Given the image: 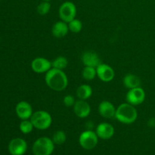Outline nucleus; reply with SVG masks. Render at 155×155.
Here are the masks:
<instances>
[{"label": "nucleus", "mask_w": 155, "mask_h": 155, "mask_svg": "<svg viewBox=\"0 0 155 155\" xmlns=\"http://www.w3.org/2000/svg\"><path fill=\"white\" fill-rule=\"evenodd\" d=\"M27 149V144L21 138L12 139L8 145V151L12 155H23Z\"/></svg>", "instance_id": "obj_10"}, {"label": "nucleus", "mask_w": 155, "mask_h": 155, "mask_svg": "<svg viewBox=\"0 0 155 155\" xmlns=\"http://www.w3.org/2000/svg\"><path fill=\"white\" fill-rule=\"evenodd\" d=\"M31 68L36 74H46L51 68H52L51 61L45 58H36L32 61Z\"/></svg>", "instance_id": "obj_8"}, {"label": "nucleus", "mask_w": 155, "mask_h": 155, "mask_svg": "<svg viewBox=\"0 0 155 155\" xmlns=\"http://www.w3.org/2000/svg\"><path fill=\"white\" fill-rule=\"evenodd\" d=\"M75 102H76L75 98H74V96H72V95H66V96L64 97L63 98V103L66 107H74Z\"/></svg>", "instance_id": "obj_25"}, {"label": "nucleus", "mask_w": 155, "mask_h": 155, "mask_svg": "<svg viewBox=\"0 0 155 155\" xmlns=\"http://www.w3.org/2000/svg\"><path fill=\"white\" fill-rule=\"evenodd\" d=\"M45 81L47 86L56 92H62L68 86V78L62 70L51 68L45 74Z\"/></svg>", "instance_id": "obj_1"}, {"label": "nucleus", "mask_w": 155, "mask_h": 155, "mask_svg": "<svg viewBox=\"0 0 155 155\" xmlns=\"http://www.w3.org/2000/svg\"><path fill=\"white\" fill-rule=\"evenodd\" d=\"M51 139H52L53 142L56 145H62L67 140L66 133L62 130H58V131L54 132Z\"/></svg>", "instance_id": "obj_23"}, {"label": "nucleus", "mask_w": 155, "mask_h": 155, "mask_svg": "<svg viewBox=\"0 0 155 155\" xmlns=\"http://www.w3.org/2000/svg\"><path fill=\"white\" fill-rule=\"evenodd\" d=\"M95 133L98 138L104 139V140H107V139H111L114 135V127L109 123L103 122L97 126Z\"/></svg>", "instance_id": "obj_12"}, {"label": "nucleus", "mask_w": 155, "mask_h": 155, "mask_svg": "<svg viewBox=\"0 0 155 155\" xmlns=\"http://www.w3.org/2000/svg\"><path fill=\"white\" fill-rule=\"evenodd\" d=\"M76 95L80 100H87L92 95V89L89 85L83 84L79 86L76 91Z\"/></svg>", "instance_id": "obj_18"}, {"label": "nucleus", "mask_w": 155, "mask_h": 155, "mask_svg": "<svg viewBox=\"0 0 155 155\" xmlns=\"http://www.w3.org/2000/svg\"><path fill=\"white\" fill-rule=\"evenodd\" d=\"M124 86L129 89H134L141 86V80L138 76L133 74H128L124 77L123 80Z\"/></svg>", "instance_id": "obj_17"}, {"label": "nucleus", "mask_w": 155, "mask_h": 155, "mask_svg": "<svg viewBox=\"0 0 155 155\" xmlns=\"http://www.w3.org/2000/svg\"><path fill=\"white\" fill-rule=\"evenodd\" d=\"M81 61L85 66L95 68L102 63L100 56L94 51H86L83 52L81 56Z\"/></svg>", "instance_id": "obj_11"}, {"label": "nucleus", "mask_w": 155, "mask_h": 155, "mask_svg": "<svg viewBox=\"0 0 155 155\" xmlns=\"http://www.w3.org/2000/svg\"><path fill=\"white\" fill-rule=\"evenodd\" d=\"M97 77L104 83L112 81L115 77L114 70L107 64L101 63L96 68Z\"/></svg>", "instance_id": "obj_9"}, {"label": "nucleus", "mask_w": 155, "mask_h": 155, "mask_svg": "<svg viewBox=\"0 0 155 155\" xmlns=\"http://www.w3.org/2000/svg\"><path fill=\"white\" fill-rule=\"evenodd\" d=\"M138 112L134 105L128 102L120 104L116 110L115 118L124 124H132L137 120Z\"/></svg>", "instance_id": "obj_2"}, {"label": "nucleus", "mask_w": 155, "mask_h": 155, "mask_svg": "<svg viewBox=\"0 0 155 155\" xmlns=\"http://www.w3.org/2000/svg\"><path fill=\"white\" fill-rule=\"evenodd\" d=\"M68 23L63 21H57L51 28V33L56 38H63L67 36L69 32Z\"/></svg>", "instance_id": "obj_16"}, {"label": "nucleus", "mask_w": 155, "mask_h": 155, "mask_svg": "<svg viewBox=\"0 0 155 155\" xmlns=\"http://www.w3.org/2000/svg\"><path fill=\"white\" fill-rule=\"evenodd\" d=\"M98 136L96 133L92 130H88L83 132L79 138V142L83 148L86 150L93 149L98 144Z\"/></svg>", "instance_id": "obj_5"}, {"label": "nucleus", "mask_w": 155, "mask_h": 155, "mask_svg": "<svg viewBox=\"0 0 155 155\" xmlns=\"http://www.w3.org/2000/svg\"><path fill=\"white\" fill-rule=\"evenodd\" d=\"M59 18L66 23H69L77 15V7L71 2H65L60 6L58 10Z\"/></svg>", "instance_id": "obj_6"}, {"label": "nucleus", "mask_w": 155, "mask_h": 155, "mask_svg": "<svg viewBox=\"0 0 155 155\" xmlns=\"http://www.w3.org/2000/svg\"><path fill=\"white\" fill-rule=\"evenodd\" d=\"M43 1H46V2H49V1H51V0H43Z\"/></svg>", "instance_id": "obj_27"}, {"label": "nucleus", "mask_w": 155, "mask_h": 155, "mask_svg": "<svg viewBox=\"0 0 155 155\" xmlns=\"http://www.w3.org/2000/svg\"><path fill=\"white\" fill-rule=\"evenodd\" d=\"M68 27H69V30L72 33H78L83 29V23L80 20L74 18L69 23H68Z\"/></svg>", "instance_id": "obj_22"}, {"label": "nucleus", "mask_w": 155, "mask_h": 155, "mask_svg": "<svg viewBox=\"0 0 155 155\" xmlns=\"http://www.w3.org/2000/svg\"><path fill=\"white\" fill-rule=\"evenodd\" d=\"M145 92L141 86L129 89L126 95L127 102L134 106L142 104L145 100Z\"/></svg>", "instance_id": "obj_7"}, {"label": "nucleus", "mask_w": 155, "mask_h": 155, "mask_svg": "<svg viewBox=\"0 0 155 155\" xmlns=\"http://www.w3.org/2000/svg\"><path fill=\"white\" fill-rule=\"evenodd\" d=\"M117 108L110 101H102L98 105V113L102 117L107 119L115 118Z\"/></svg>", "instance_id": "obj_15"}, {"label": "nucleus", "mask_w": 155, "mask_h": 155, "mask_svg": "<svg viewBox=\"0 0 155 155\" xmlns=\"http://www.w3.org/2000/svg\"><path fill=\"white\" fill-rule=\"evenodd\" d=\"M68 61L64 56H58V57L56 58L53 61H51V66L52 68H55V69L58 70H62L68 67Z\"/></svg>", "instance_id": "obj_20"}, {"label": "nucleus", "mask_w": 155, "mask_h": 155, "mask_svg": "<svg viewBox=\"0 0 155 155\" xmlns=\"http://www.w3.org/2000/svg\"><path fill=\"white\" fill-rule=\"evenodd\" d=\"M54 142L48 137H41L36 139L33 145L34 155H51L54 151Z\"/></svg>", "instance_id": "obj_4"}, {"label": "nucleus", "mask_w": 155, "mask_h": 155, "mask_svg": "<svg viewBox=\"0 0 155 155\" xmlns=\"http://www.w3.org/2000/svg\"><path fill=\"white\" fill-rule=\"evenodd\" d=\"M30 120L33 123L34 128L39 130H47L52 124V117L51 114L45 110H37L33 112L30 117Z\"/></svg>", "instance_id": "obj_3"}, {"label": "nucleus", "mask_w": 155, "mask_h": 155, "mask_svg": "<svg viewBox=\"0 0 155 155\" xmlns=\"http://www.w3.org/2000/svg\"><path fill=\"white\" fill-rule=\"evenodd\" d=\"M148 126L149 127H152V128L155 127V118L154 117L150 118V119L148 120Z\"/></svg>", "instance_id": "obj_26"}, {"label": "nucleus", "mask_w": 155, "mask_h": 155, "mask_svg": "<svg viewBox=\"0 0 155 155\" xmlns=\"http://www.w3.org/2000/svg\"><path fill=\"white\" fill-rule=\"evenodd\" d=\"M74 112L76 116L79 118H86L89 116L91 113V106L87 101L85 100H80L76 101L74 105Z\"/></svg>", "instance_id": "obj_14"}, {"label": "nucleus", "mask_w": 155, "mask_h": 155, "mask_svg": "<svg viewBox=\"0 0 155 155\" xmlns=\"http://www.w3.org/2000/svg\"><path fill=\"white\" fill-rule=\"evenodd\" d=\"M82 76L84 80L90 81V80H94L97 76L96 68H92V67L85 66L84 68L82 71Z\"/></svg>", "instance_id": "obj_19"}, {"label": "nucleus", "mask_w": 155, "mask_h": 155, "mask_svg": "<svg viewBox=\"0 0 155 155\" xmlns=\"http://www.w3.org/2000/svg\"><path fill=\"white\" fill-rule=\"evenodd\" d=\"M16 114L21 120H29L33 115V111L30 103L25 101H21L18 103L15 107Z\"/></svg>", "instance_id": "obj_13"}, {"label": "nucleus", "mask_w": 155, "mask_h": 155, "mask_svg": "<svg viewBox=\"0 0 155 155\" xmlns=\"http://www.w3.org/2000/svg\"><path fill=\"white\" fill-rule=\"evenodd\" d=\"M20 130L24 134H29L33 131L34 126H33V123L31 122L30 119L29 120H23L21 122L19 126Z\"/></svg>", "instance_id": "obj_21"}, {"label": "nucleus", "mask_w": 155, "mask_h": 155, "mask_svg": "<svg viewBox=\"0 0 155 155\" xmlns=\"http://www.w3.org/2000/svg\"><path fill=\"white\" fill-rule=\"evenodd\" d=\"M50 9H51V5H50L49 2L43 1L41 3L38 5L37 8H36V11H37L38 14L40 15H45L49 12Z\"/></svg>", "instance_id": "obj_24"}]
</instances>
